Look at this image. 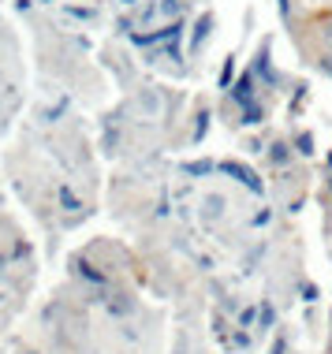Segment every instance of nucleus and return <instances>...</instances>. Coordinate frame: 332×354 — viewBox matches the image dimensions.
Instances as JSON below:
<instances>
[{"instance_id": "obj_1", "label": "nucleus", "mask_w": 332, "mask_h": 354, "mask_svg": "<svg viewBox=\"0 0 332 354\" xmlns=\"http://www.w3.org/2000/svg\"><path fill=\"white\" fill-rule=\"evenodd\" d=\"M224 205H228V202H224L221 194H205V198H202V216H205V220H221V216H224Z\"/></svg>"}, {"instance_id": "obj_2", "label": "nucleus", "mask_w": 332, "mask_h": 354, "mask_svg": "<svg viewBox=\"0 0 332 354\" xmlns=\"http://www.w3.org/2000/svg\"><path fill=\"white\" fill-rule=\"evenodd\" d=\"M317 68H321V71H325V75H329V79H332V49H325V53H321V60H317Z\"/></svg>"}, {"instance_id": "obj_3", "label": "nucleus", "mask_w": 332, "mask_h": 354, "mask_svg": "<svg viewBox=\"0 0 332 354\" xmlns=\"http://www.w3.org/2000/svg\"><path fill=\"white\" fill-rule=\"evenodd\" d=\"M321 41H325V49H332V19L321 26Z\"/></svg>"}, {"instance_id": "obj_4", "label": "nucleus", "mask_w": 332, "mask_h": 354, "mask_svg": "<svg viewBox=\"0 0 332 354\" xmlns=\"http://www.w3.org/2000/svg\"><path fill=\"white\" fill-rule=\"evenodd\" d=\"M273 160H288V146H284V142L273 146Z\"/></svg>"}]
</instances>
